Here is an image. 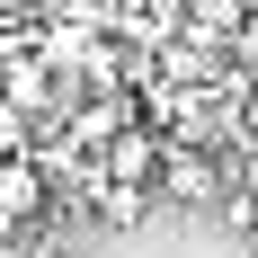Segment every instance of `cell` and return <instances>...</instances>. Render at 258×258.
<instances>
[{"label": "cell", "mask_w": 258, "mask_h": 258, "mask_svg": "<svg viewBox=\"0 0 258 258\" xmlns=\"http://www.w3.org/2000/svg\"><path fill=\"white\" fill-rule=\"evenodd\" d=\"M223 187H232V160H223V152H205V143H169V152H160V187H152V196L214 205Z\"/></svg>", "instance_id": "cell-1"}, {"label": "cell", "mask_w": 258, "mask_h": 258, "mask_svg": "<svg viewBox=\"0 0 258 258\" xmlns=\"http://www.w3.org/2000/svg\"><path fill=\"white\" fill-rule=\"evenodd\" d=\"M232 214L249 223V240H258V187H240V196H232Z\"/></svg>", "instance_id": "cell-2"}, {"label": "cell", "mask_w": 258, "mask_h": 258, "mask_svg": "<svg viewBox=\"0 0 258 258\" xmlns=\"http://www.w3.org/2000/svg\"><path fill=\"white\" fill-rule=\"evenodd\" d=\"M249 258H258V249H249Z\"/></svg>", "instance_id": "cell-3"}]
</instances>
